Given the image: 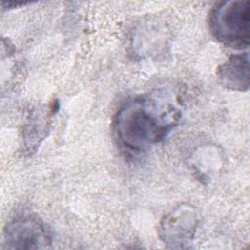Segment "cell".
Returning <instances> with one entry per match:
<instances>
[{"instance_id": "obj_2", "label": "cell", "mask_w": 250, "mask_h": 250, "mask_svg": "<svg viewBox=\"0 0 250 250\" xmlns=\"http://www.w3.org/2000/svg\"><path fill=\"white\" fill-rule=\"evenodd\" d=\"M209 29L221 44L245 49L250 41V2L229 0L215 4L209 14Z\"/></svg>"}, {"instance_id": "obj_5", "label": "cell", "mask_w": 250, "mask_h": 250, "mask_svg": "<svg viewBox=\"0 0 250 250\" xmlns=\"http://www.w3.org/2000/svg\"><path fill=\"white\" fill-rule=\"evenodd\" d=\"M218 83L230 91L247 92L250 85L248 53L231 55L216 71Z\"/></svg>"}, {"instance_id": "obj_6", "label": "cell", "mask_w": 250, "mask_h": 250, "mask_svg": "<svg viewBox=\"0 0 250 250\" xmlns=\"http://www.w3.org/2000/svg\"><path fill=\"white\" fill-rule=\"evenodd\" d=\"M54 113V107L50 109L35 108L28 115L22 129V147L26 153L30 154L36 150L49 132L51 125V116Z\"/></svg>"}, {"instance_id": "obj_1", "label": "cell", "mask_w": 250, "mask_h": 250, "mask_svg": "<svg viewBox=\"0 0 250 250\" xmlns=\"http://www.w3.org/2000/svg\"><path fill=\"white\" fill-rule=\"evenodd\" d=\"M181 117L180 102L169 93L155 91L127 102L114 117L113 131L124 147L144 151L163 141Z\"/></svg>"}, {"instance_id": "obj_3", "label": "cell", "mask_w": 250, "mask_h": 250, "mask_svg": "<svg viewBox=\"0 0 250 250\" xmlns=\"http://www.w3.org/2000/svg\"><path fill=\"white\" fill-rule=\"evenodd\" d=\"M53 236L45 222L34 215H21L11 220L2 236V249H47Z\"/></svg>"}, {"instance_id": "obj_4", "label": "cell", "mask_w": 250, "mask_h": 250, "mask_svg": "<svg viewBox=\"0 0 250 250\" xmlns=\"http://www.w3.org/2000/svg\"><path fill=\"white\" fill-rule=\"evenodd\" d=\"M198 214L189 203H181L164 215L158 226L159 238L171 248H185L194 238Z\"/></svg>"}]
</instances>
